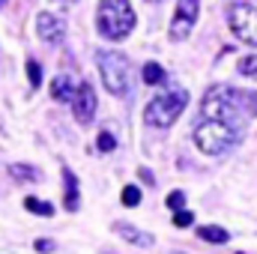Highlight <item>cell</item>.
Here are the masks:
<instances>
[{"label": "cell", "mask_w": 257, "mask_h": 254, "mask_svg": "<svg viewBox=\"0 0 257 254\" xmlns=\"http://www.w3.org/2000/svg\"><path fill=\"white\" fill-rule=\"evenodd\" d=\"M186 105H189V93H186L183 87L168 90V93L156 96V99L147 105V111H144V123H147L150 129H168V126H174V120L186 111Z\"/></svg>", "instance_id": "3"}, {"label": "cell", "mask_w": 257, "mask_h": 254, "mask_svg": "<svg viewBox=\"0 0 257 254\" xmlns=\"http://www.w3.org/2000/svg\"><path fill=\"white\" fill-rule=\"evenodd\" d=\"M24 209L33 215H51L54 212V206L48 200H39V197H24Z\"/></svg>", "instance_id": "16"}, {"label": "cell", "mask_w": 257, "mask_h": 254, "mask_svg": "<svg viewBox=\"0 0 257 254\" xmlns=\"http://www.w3.org/2000/svg\"><path fill=\"white\" fill-rule=\"evenodd\" d=\"M206 120H227L236 126V114L242 111L245 117H257V93L248 90H233V87H212L203 96L200 105Z\"/></svg>", "instance_id": "1"}, {"label": "cell", "mask_w": 257, "mask_h": 254, "mask_svg": "<svg viewBox=\"0 0 257 254\" xmlns=\"http://www.w3.org/2000/svg\"><path fill=\"white\" fill-rule=\"evenodd\" d=\"M197 236L206 239V242H227V239H230V233H227L224 227H218V224H203V227L197 230Z\"/></svg>", "instance_id": "14"}, {"label": "cell", "mask_w": 257, "mask_h": 254, "mask_svg": "<svg viewBox=\"0 0 257 254\" xmlns=\"http://www.w3.org/2000/svg\"><path fill=\"white\" fill-rule=\"evenodd\" d=\"M117 233L128 239V242H135V245H144V248H150L153 245V236L150 233H144V230H135L128 221H117Z\"/></svg>", "instance_id": "12"}, {"label": "cell", "mask_w": 257, "mask_h": 254, "mask_svg": "<svg viewBox=\"0 0 257 254\" xmlns=\"http://www.w3.org/2000/svg\"><path fill=\"white\" fill-rule=\"evenodd\" d=\"M135 9L128 0H99V9H96V30L105 36V39H126L128 33L135 30Z\"/></svg>", "instance_id": "2"}, {"label": "cell", "mask_w": 257, "mask_h": 254, "mask_svg": "<svg viewBox=\"0 0 257 254\" xmlns=\"http://www.w3.org/2000/svg\"><path fill=\"white\" fill-rule=\"evenodd\" d=\"M165 203H168L171 209H183V206H186V194H183V191H171Z\"/></svg>", "instance_id": "21"}, {"label": "cell", "mask_w": 257, "mask_h": 254, "mask_svg": "<svg viewBox=\"0 0 257 254\" xmlns=\"http://www.w3.org/2000/svg\"><path fill=\"white\" fill-rule=\"evenodd\" d=\"M141 78H144V84H150V87L165 84V69L150 60V63H144V69H141Z\"/></svg>", "instance_id": "13"}, {"label": "cell", "mask_w": 257, "mask_h": 254, "mask_svg": "<svg viewBox=\"0 0 257 254\" xmlns=\"http://www.w3.org/2000/svg\"><path fill=\"white\" fill-rule=\"evenodd\" d=\"M236 141H239V126H233L227 120H203L194 129V144L206 156H218V153L230 150Z\"/></svg>", "instance_id": "4"}, {"label": "cell", "mask_w": 257, "mask_h": 254, "mask_svg": "<svg viewBox=\"0 0 257 254\" xmlns=\"http://www.w3.org/2000/svg\"><path fill=\"white\" fill-rule=\"evenodd\" d=\"M63 191H66L63 206L69 212H75V209L81 206V197H78V177H75L69 168H63Z\"/></svg>", "instance_id": "11"}, {"label": "cell", "mask_w": 257, "mask_h": 254, "mask_svg": "<svg viewBox=\"0 0 257 254\" xmlns=\"http://www.w3.org/2000/svg\"><path fill=\"white\" fill-rule=\"evenodd\" d=\"M33 248H36L39 254H51L54 248H57V245H54L51 239H36V245H33Z\"/></svg>", "instance_id": "23"}, {"label": "cell", "mask_w": 257, "mask_h": 254, "mask_svg": "<svg viewBox=\"0 0 257 254\" xmlns=\"http://www.w3.org/2000/svg\"><path fill=\"white\" fill-rule=\"evenodd\" d=\"M27 78H30V87H39L42 84V69L36 60H27Z\"/></svg>", "instance_id": "18"}, {"label": "cell", "mask_w": 257, "mask_h": 254, "mask_svg": "<svg viewBox=\"0 0 257 254\" xmlns=\"http://www.w3.org/2000/svg\"><path fill=\"white\" fill-rule=\"evenodd\" d=\"M72 111H75V120L81 126L93 123V114H96V90L90 84H81L78 87V96L72 99Z\"/></svg>", "instance_id": "8"}, {"label": "cell", "mask_w": 257, "mask_h": 254, "mask_svg": "<svg viewBox=\"0 0 257 254\" xmlns=\"http://www.w3.org/2000/svg\"><path fill=\"white\" fill-rule=\"evenodd\" d=\"M9 174H12L18 183H36V180H39V171L30 168V165H9Z\"/></svg>", "instance_id": "15"}, {"label": "cell", "mask_w": 257, "mask_h": 254, "mask_svg": "<svg viewBox=\"0 0 257 254\" xmlns=\"http://www.w3.org/2000/svg\"><path fill=\"white\" fill-rule=\"evenodd\" d=\"M78 81L75 78H66V75H57L54 81H51V96L57 99V102H69L72 105V99L78 96Z\"/></svg>", "instance_id": "10"}, {"label": "cell", "mask_w": 257, "mask_h": 254, "mask_svg": "<svg viewBox=\"0 0 257 254\" xmlns=\"http://www.w3.org/2000/svg\"><path fill=\"white\" fill-rule=\"evenodd\" d=\"M96 147H99V153H111V150L117 147V141H114V135H111V132H102V135H99V141H96Z\"/></svg>", "instance_id": "19"}, {"label": "cell", "mask_w": 257, "mask_h": 254, "mask_svg": "<svg viewBox=\"0 0 257 254\" xmlns=\"http://www.w3.org/2000/svg\"><path fill=\"white\" fill-rule=\"evenodd\" d=\"M36 27H39V36H42V42H48V45H57V42H63V21L60 18H54L51 12H42L39 18H36Z\"/></svg>", "instance_id": "9"}, {"label": "cell", "mask_w": 257, "mask_h": 254, "mask_svg": "<svg viewBox=\"0 0 257 254\" xmlns=\"http://www.w3.org/2000/svg\"><path fill=\"white\" fill-rule=\"evenodd\" d=\"M197 12H200V0H180L177 3V12H174V21H171V39L180 42L192 33L194 21H197Z\"/></svg>", "instance_id": "7"}, {"label": "cell", "mask_w": 257, "mask_h": 254, "mask_svg": "<svg viewBox=\"0 0 257 254\" xmlns=\"http://www.w3.org/2000/svg\"><path fill=\"white\" fill-rule=\"evenodd\" d=\"M141 180H144L147 186H156V180H153V174H150L147 168H141Z\"/></svg>", "instance_id": "24"}, {"label": "cell", "mask_w": 257, "mask_h": 254, "mask_svg": "<svg viewBox=\"0 0 257 254\" xmlns=\"http://www.w3.org/2000/svg\"><path fill=\"white\" fill-rule=\"evenodd\" d=\"M123 203H126V206H138V203H141V189H138V186H126V189H123Z\"/></svg>", "instance_id": "20"}, {"label": "cell", "mask_w": 257, "mask_h": 254, "mask_svg": "<svg viewBox=\"0 0 257 254\" xmlns=\"http://www.w3.org/2000/svg\"><path fill=\"white\" fill-rule=\"evenodd\" d=\"M192 221H194V215L189 209H177V215H174V224H177V227H189Z\"/></svg>", "instance_id": "22"}, {"label": "cell", "mask_w": 257, "mask_h": 254, "mask_svg": "<svg viewBox=\"0 0 257 254\" xmlns=\"http://www.w3.org/2000/svg\"><path fill=\"white\" fill-rule=\"evenodd\" d=\"M96 66L99 75L108 87V93L114 96H126L128 93V60L117 51H96Z\"/></svg>", "instance_id": "5"}, {"label": "cell", "mask_w": 257, "mask_h": 254, "mask_svg": "<svg viewBox=\"0 0 257 254\" xmlns=\"http://www.w3.org/2000/svg\"><path fill=\"white\" fill-rule=\"evenodd\" d=\"M227 24L239 42L257 45V9L251 3H233L227 9Z\"/></svg>", "instance_id": "6"}, {"label": "cell", "mask_w": 257, "mask_h": 254, "mask_svg": "<svg viewBox=\"0 0 257 254\" xmlns=\"http://www.w3.org/2000/svg\"><path fill=\"white\" fill-rule=\"evenodd\" d=\"M239 75H257V54H248V57H239Z\"/></svg>", "instance_id": "17"}]
</instances>
